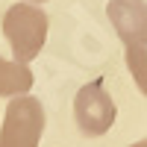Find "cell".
Here are the masks:
<instances>
[{
	"mask_svg": "<svg viewBox=\"0 0 147 147\" xmlns=\"http://www.w3.org/2000/svg\"><path fill=\"white\" fill-rule=\"evenodd\" d=\"M32 88V71L18 59L0 56V97H21Z\"/></svg>",
	"mask_w": 147,
	"mask_h": 147,
	"instance_id": "cell-5",
	"label": "cell"
},
{
	"mask_svg": "<svg viewBox=\"0 0 147 147\" xmlns=\"http://www.w3.org/2000/svg\"><path fill=\"white\" fill-rule=\"evenodd\" d=\"M124 56H127V68L136 80V85L147 97V44H127Z\"/></svg>",
	"mask_w": 147,
	"mask_h": 147,
	"instance_id": "cell-6",
	"label": "cell"
},
{
	"mask_svg": "<svg viewBox=\"0 0 147 147\" xmlns=\"http://www.w3.org/2000/svg\"><path fill=\"white\" fill-rule=\"evenodd\" d=\"M44 132V106L38 97L21 94L9 97L3 129H0V147H38Z\"/></svg>",
	"mask_w": 147,
	"mask_h": 147,
	"instance_id": "cell-2",
	"label": "cell"
},
{
	"mask_svg": "<svg viewBox=\"0 0 147 147\" xmlns=\"http://www.w3.org/2000/svg\"><path fill=\"white\" fill-rule=\"evenodd\" d=\"M30 3H47V0H30Z\"/></svg>",
	"mask_w": 147,
	"mask_h": 147,
	"instance_id": "cell-8",
	"label": "cell"
},
{
	"mask_svg": "<svg viewBox=\"0 0 147 147\" xmlns=\"http://www.w3.org/2000/svg\"><path fill=\"white\" fill-rule=\"evenodd\" d=\"M74 118H77V127L85 136H103V132L112 129L118 109H115V100L109 97V91L103 88V82H88L77 91Z\"/></svg>",
	"mask_w": 147,
	"mask_h": 147,
	"instance_id": "cell-3",
	"label": "cell"
},
{
	"mask_svg": "<svg viewBox=\"0 0 147 147\" xmlns=\"http://www.w3.org/2000/svg\"><path fill=\"white\" fill-rule=\"evenodd\" d=\"M106 15L124 44H147V3L144 0H109Z\"/></svg>",
	"mask_w": 147,
	"mask_h": 147,
	"instance_id": "cell-4",
	"label": "cell"
},
{
	"mask_svg": "<svg viewBox=\"0 0 147 147\" xmlns=\"http://www.w3.org/2000/svg\"><path fill=\"white\" fill-rule=\"evenodd\" d=\"M47 24H50V18L38 9V3L24 0V3L9 6V12L3 15V35L18 62L27 65L41 53L47 41Z\"/></svg>",
	"mask_w": 147,
	"mask_h": 147,
	"instance_id": "cell-1",
	"label": "cell"
},
{
	"mask_svg": "<svg viewBox=\"0 0 147 147\" xmlns=\"http://www.w3.org/2000/svg\"><path fill=\"white\" fill-rule=\"evenodd\" d=\"M129 147H147V138H144V141H136V144H129Z\"/></svg>",
	"mask_w": 147,
	"mask_h": 147,
	"instance_id": "cell-7",
	"label": "cell"
}]
</instances>
